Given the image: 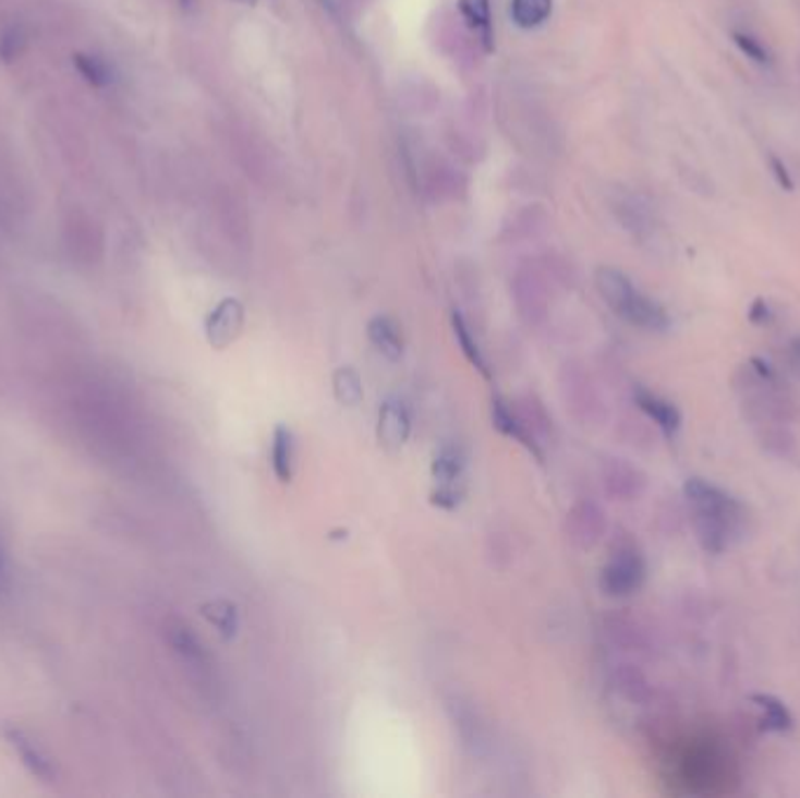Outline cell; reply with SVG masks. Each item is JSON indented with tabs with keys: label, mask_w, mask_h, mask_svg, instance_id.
Here are the masks:
<instances>
[{
	"label": "cell",
	"mask_w": 800,
	"mask_h": 798,
	"mask_svg": "<svg viewBox=\"0 0 800 798\" xmlns=\"http://www.w3.org/2000/svg\"><path fill=\"white\" fill-rule=\"evenodd\" d=\"M693 532L700 546L712 555H722L747 534V506L705 477H688L683 485Z\"/></svg>",
	"instance_id": "6da1fadb"
},
{
	"label": "cell",
	"mask_w": 800,
	"mask_h": 798,
	"mask_svg": "<svg viewBox=\"0 0 800 798\" xmlns=\"http://www.w3.org/2000/svg\"><path fill=\"white\" fill-rule=\"evenodd\" d=\"M595 283L606 305L620 318H626L628 324L651 332H665L669 328V314L660 302H655L653 298L639 291L620 269L599 267Z\"/></svg>",
	"instance_id": "7a4b0ae2"
},
{
	"label": "cell",
	"mask_w": 800,
	"mask_h": 798,
	"mask_svg": "<svg viewBox=\"0 0 800 798\" xmlns=\"http://www.w3.org/2000/svg\"><path fill=\"white\" fill-rule=\"evenodd\" d=\"M646 581V560L642 548L628 532H618L611 544L609 563L604 565L599 588L609 597H630Z\"/></svg>",
	"instance_id": "3957f363"
},
{
	"label": "cell",
	"mask_w": 800,
	"mask_h": 798,
	"mask_svg": "<svg viewBox=\"0 0 800 798\" xmlns=\"http://www.w3.org/2000/svg\"><path fill=\"white\" fill-rule=\"evenodd\" d=\"M559 389H562V398L567 403V410L573 414L581 424H602L604 422V401L592 382L590 373L583 368L579 361H569L559 371Z\"/></svg>",
	"instance_id": "277c9868"
},
{
	"label": "cell",
	"mask_w": 800,
	"mask_h": 798,
	"mask_svg": "<svg viewBox=\"0 0 800 798\" xmlns=\"http://www.w3.org/2000/svg\"><path fill=\"white\" fill-rule=\"evenodd\" d=\"M606 530H609V520H606L604 508L597 501L581 499L569 508L567 520H565V532H567V539L571 541V546L581 548V551L595 548L606 536Z\"/></svg>",
	"instance_id": "5b68a950"
},
{
	"label": "cell",
	"mask_w": 800,
	"mask_h": 798,
	"mask_svg": "<svg viewBox=\"0 0 800 798\" xmlns=\"http://www.w3.org/2000/svg\"><path fill=\"white\" fill-rule=\"evenodd\" d=\"M602 485L616 501H637L646 492L649 477L628 459L606 457L602 461Z\"/></svg>",
	"instance_id": "8992f818"
},
{
	"label": "cell",
	"mask_w": 800,
	"mask_h": 798,
	"mask_svg": "<svg viewBox=\"0 0 800 798\" xmlns=\"http://www.w3.org/2000/svg\"><path fill=\"white\" fill-rule=\"evenodd\" d=\"M244 328V307L242 302L228 298L206 318V338L214 349H226L230 347L239 332Z\"/></svg>",
	"instance_id": "52a82bcc"
},
{
	"label": "cell",
	"mask_w": 800,
	"mask_h": 798,
	"mask_svg": "<svg viewBox=\"0 0 800 798\" xmlns=\"http://www.w3.org/2000/svg\"><path fill=\"white\" fill-rule=\"evenodd\" d=\"M632 398H634V406L642 410L665 436H675L681 428V412L675 403L667 401V398L653 394L646 387H637Z\"/></svg>",
	"instance_id": "ba28073f"
},
{
	"label": "cell",
	"mask_w": 800,
	"mask_h": 798,
	"mask_svg": "<svg viewBox=\"0 0 800 798\" xmlns=\"http://www.w3.org/2000/svg\"><path fill=\"white\" fill-rule=\"evenodd\" d=\"M492 424L496 431H501L504 436L518 440L520 445H524L526 450H530L536 459H543V452H541V445L530 436V431H526L520 412L516 408V403H508L506 398L496 396L492 401Z\"/></svg>",
	"instance_id": "9c48e42d"
},
{
	"label": "cell",
	"mask_w": 800,
	"mask_h": 798,
	"mask_svg": "<svg viewBox=\"0 0 800 798\" xmlns=\"http://www.w3.org/2000/svg\"><path fill=\"white\" fill-rule=\"evenodd\" d=\"M410 414L398 401H387L379 408L377 438L387 450H400L410 438Z\"/></svg>",
	"instance_id": "30bf717a"
},
{
	"label": "cell",
	"mask_w": 800,
	"mask_h": 798,
	"mask_svg": "<svg viewBox=\"0 0 800 798\" xmlns=\"http://www.w3.org/2000/svg\"><path fill=\"white\" fill-rule=\"evenodd\" d=\"M614 689L632 705H649L653 700V686L649 677L632 663H622L614 669Z\"/></svg>",
	"instance_id": "8fae6325"
},
{
	"label": "cell",
	"mask_w": 800,
	"mask_h": 798,
	"mask_svg": "<svg viewBox=\"0 0 800 798\" xmlns=\"http://www.w3.org/2000/svg\"><path fill=\"white\" fill-rule=\"evenodd\" d=\"M447 708H450L452 712V722L459 730L461 742L469 749H473V752H480V749L485 747V724L480 722L477 712L469 708L466 702H461L459 698H454Z\"/></svg>",
	"instance_id": "7c38bea8"
},
{
	"label": "cell",
	"mask_w": 800,
	"mask_h": 798,
	"mask_svg": "<svg viewBox=\"0 0 800 798\" xmlns=\"http://www.w3.org/2000/svg\"><path fill=\"white\" fill-rule=\"evenodd\" d=\"M367 338H371L379 354L387 356L389 361H398L403 356V335H400V328L396 326L393 318L389 316L371 318V324H367Z\"/></svg>",
	"instance_id": "4fadbf2b"
},
{
	"label": "cell",
	"mask_w": 800,
	"mask_h": 798,
	"mask_svg": "<svg viewBox=\"0 0 800 798\" xmlns=\"http://www.w3.org/2000/svg\"><path fill=\"white\" fill-rule=\"evenodd\" d=\"M520 418L526 426V431H530V436L538 443V445H546L548 438H553V418L548 414L546 406H543L538 398L534 394L524 396L520 403H516Z\"/></svg>",
	"instance_id": "5bb4252c"
},
{
	"label": "cell",
	"mask_w": 800,
	"mask_h": 798,
	"mask_svg": "<svg viewBox=\"0 0 800 798\" xmlns=\"http://www.w3.org/2000/svg\"><path fill=\"white\" fill-rule=\"evenodd\" d=\"M271 471H275L277 481L288 483L293 477V467H295V443H293V434L291 428L286 426H277L275 436H271Z\"/></svg>",
	"instance_id": "9a60e30c"
},
{
	"label": "cell",
	"mask_w": 800,
	"mask_h": 798,
	"mask_svg": "<svg viewBox=\"0 0 800 798\" xmlns=\"http://www.w3.org/2000/svg\"><path fill=\"white\" fill-rule=\"evenodd\" d=\"M8 740H10V745H12L14 752H17V754H20V759L24 761L26 769H28L31 773H34L36 777H40V779H45V782H50V779L54 777V769H52L50 759H47V757L40 752V749L24 736L22 730H8Z\"/></svg>",
	"instance_id": "2e32d148"
},
{
	"label": "cell",
	"mask_w": 800,
	"mask_h": 798,
	"mask_svg": "<svg viewBox=\"0 0 800 798\" xmlns=\"http://www.w3.org/2000/svg\"><path fill=\"white\" fill-rule=\"evenodd\" d=\"M751 702L761 710V724L765 726V730L787 733L793 728V714L777 696L754 693L751 696Z\"/></svg>",
	"instance_id": "e0dca14e"
},
{
	"label": "cell",
	"mask_w": 800,
	"mask_h": 798,
	"mask_svg": "<svg viewBox=\"0 0 800 798\" xmlns=\"http://www.w3.org/2000/svg\"><path fill=\"white\" fill-rule=\"evenodd\" d=\"M332 394L338 398V403L344 408H356L363 401V382L361 375L351 368V365H342L332 375Z\"/></svg>",
	"instance_id": "ac0fdd59"
},
{
	"label": "cell",
	"mask_w": 800,
	"mask_h": 798,
	"mask_svg": "<svg viewBox=\"0 0 800 798\" xmlns=\"http://www.w3.org/2000/svg\"><path fill=\"white\" fill-rule=\"evenodd\" d=\"M606 632H609V637L618 646L628 651H644L646 646L644 630L628 616H611L606 620Z\"/></svg>",
	"instance_id": "d6986e66"
},
{
	"label": "cell",
	"mask_w": 800,
	"mask_h": 798,
	"mask_svg": "<svg viewBox=\"0 0 800 798\" xmlns=\"http://www.w3.org/2000/svg\"><path fill=\"white\" fill-rule=\"evenodd\" d=\"M459 10L463 14V20L469 22V26L475 28V34H480V38H483L487 50H492V10H489V0H459Z\"/></svg>",
	"instance_id": "ffe728a7"
},
{
	"label": "cell",
	"mask_w": 800,
	"mask_h": 798,
	"mask_svg": "<svg viewBox=\"0 0 800 798\" xmlns=\"http://www.w3.org/2000/svg\"><path fill=\"white\" fill-rule=\"evenodd\" d=\"M431 473H434V481L438 485H457L461 483L463 475V457L457 448H443L436 457L434 464H431Z\"/></svg>",
	"instance_id": "44dd1931"
},
{
	"label": "cell",
	"mask_w": 800,
	"mask_h": 798,
	"mask_svg": "<svg viewBox=\"0 0 800 798\" xmlns=\"http://www.w3.org/2000/svg\"><path fill=\"white\" fill-rule=\"evenodd\" d=\"M202 614L222 637H228V640L237 634L239 614H237V606L232 602H226V600L209 602V604L202 606Z\"/></svg>",
	"instance_id": "7402d4cb"
},
{
	"label": "cell",
	"mask_w": 800,
	"mask_h": 798,
	"mask_svg": "<svg viewBox=\"0 0 800 798\" xmlns=\"http://www.w3.org/2000/svg\"><path fill=\"white\" fill-rule=\"evenodd\" d=\"M553 0H513L510 14L520 28H536L550 17Z\"/></svg>",
	"instance_id": "603a6c76"
},
{
	"label": "cell",
	"mask_w": 800,
	"mask_h": 798,
	"mask_svg": "<svg viewBox=\"0 0 800 798\" xmlns=\"http://www.w3.org/2000/svg\"><path fill=\"white\" fill-rule=\"evenodd\" d=\"M452 330H454V338H457V344L461 347L463 356H466L471 361V365H475V368L483 373L485 377H489V365L483 356V349H480V344L473 340V335L466 326V322H463L461 314H452Z\"/></svg>",
	"instance_id": "cb8c5ba5"
},
{
	"label": "cell",
	"mask_w": 800,
	"mask_h": 798,
	"mask_svg": "<svg viewBox=\"0 0 800 798\" xmlns=\"http://www.w3.org/2000/svg\"><path fill=\"white\" fill-rule=\"evenodd\" d=\"M167 637H169V644L175 651H179L181 656H185L187 661H195V663L204 661V649H202L197 637L190 632L187 626H183V624H171L167 628Z\"/></svg>",
	"instance_id": "d4e9b609"
},
{
	"label": "cell",
	"mask_w": 800,
	"mask_h": 798,
	"mask_svg": "<svg viewBox=\"0 0 800 798\" xmlns=\"http://www.w3.org/2000/svg\"><path fill=\"white\" fill-rule=\"evenodd\" d=\"M73 63H75L77 73L83 75L92 87H106V85L110 83V69L106 66V61H104V59L94 57V55H83V52H77V55L73 57Z\"/></svg>",
	"instance_id": "484cf974"
},
{
	"label": "cell",
	"mask_w": 800,
	"mask_h": 798,
	"mask_svg": "<svg viewBox=\"0 0 800 798\" xmlns=\"http://www.w3.org/2000/svg\"><path fill=\"white\" fill-rule=\"evenodd\" d=\"M732 40H735V45H738L740 50H742L751 61H756V63H771V61H773L771 50H767V47H765L756 36L747 34V31H732Z\"/></svg>",
	"instance_id": "4316f807"
},
{
	"label": "cell",
	"mask_w": 800,
	"mask_h": 798,
	"mask_svg": "<svg viewBox=\"0 0 800 798\" xmlns=\"http://www.w3.org/2000/svg\"><path fill=\"white\" fill-rule=\"evenodd\" d=\"M463 499V487L461 483L457 485H438L434 489V494H431V501H434L436 506L445 508V510H454Z\"/></svg>",
	"instance_id": "83f0119b"
},
{
	"label": "cell",
	"mask_w": 800,
	"mask_h": 798,
	"mask_svg": "<svg viewBox=\"0 0 800 798\" xmlns=\"http://www.w3.org/2000/svg\"><path fill=\"white\" fill-rule=\"evenodd\" d=\"M24 43H26V40H24V34H22L20 28H10V31H5V36L0 38V57H3L5 61L17 59V57H20V52H22Z\"/></svg>",
	"instance_id": "f1b7e54d"
},
{
	"label": "cell",
	"mask_w": 800,
	"mask_h": 798,
	"mask_svg": "<svg viewBox=\"0 0 800 798\" xmlns=\"http://www.w3.org/2000/svg\"><path fill=\"white\" fill-rule=\"evenodd\" d=\"M749 318H751V324L763 326V324L771 322L773 312H771V307H767L765 300H756L754 305H751V310H749Z\"/></svg>",
	"instance_id": "f546056e"
},
{
	"label": "cell",
	"mask_w": 800,
	"mask_h": 798,
	"mask_svg": "<svg viewBox=\"0 0 800 798\" xmlns=\"http://www.w3.org/2000/svg\"><path fill=\"white\" fill-rule=\"evenodd\" d=\"M773 165H775V171H777V179H779V183L781 185H787V188H791V181H789V173H787V169H784L779 162H777V159H773Z\"/></svg>",
	"instance_id": "4dcf8cb0"
},
{
	"label": "cell",
	"mask_w": 800,
	"mask_h": 798,
	"mask_svg": "<svg viewBox=\"0 0 800 798\" xmlns=\"http://www.w3.org/2000/svg\"><path fill=\"white\" fill-rule=\"evenodd\" d=\"M791 354H793V361L798 363V368H800V338H796L791 342Z\"/></svg>",
	"instance_id": "1f68e13d"
},
{
	"label": "cell",
	"mask_w": 800,
	"mask_h": 798,
	"mask_svg": "<svg viewBox=\"0 0 800 798\" xmlns=\"http://www.w3.org/2000/svg\"><path fill=\"white\" fill-rule=\"evenodd\" d=\"M234 3H244V5H253V3H258V0H234Z\"/></svg>",
	"instance_id": "d6a6232c"
},
{
	"label": "cell",
	"mask_w": 800,
	"mask_h": 798,
	"mask_svg": "<svg viewBox=\"0 0 800 798\" xmlns=\"http://www.w3.org/2000/svg\"><path fill=\"white\" fill-rule=\"evenodd\" d=\"M0 569H3V553H0Z\"/></svg>",
	"instance_id": "836d02e7"
},
{
	"label": "cell",
	"mask_w": 800,
	"mask_h": 798,
	"mask_svg": "<svg viewBox=\"0 0 800 798\" xmlns=\"http://www.w3.org/2000/svg\"><path fill=\"white\" fill-rule=\"evenodd\" d=\"M181 3L187 8V5H190V0H181Z\"/></svg>",
	"instance_id": "e575fe53"
}]
</instances>
